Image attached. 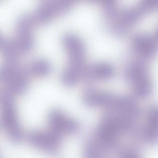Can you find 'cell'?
<instances>
[{
  "mask_svg": "<svg viewBox=\"0 0 158 158\" xmlns=\"http://www.w3.org/2000/svg\"><path fill=\"white\" fill-rule=\"evenodd\" d=\"M29 77L25 65H20L17 62H8L0 68V80L7 91L13 95H21L26 92Z\"/></svg>",
  "mask_w": 158,
  "mask_h": 158,
  "instance_id": "cell-1",
  "label": "cell"
},
{
  "mask_svg": "<svg viewBox=\"0 0 158 158\" xmlns=\"http://www.w3.org/2000/svg\"><path fill=\"white\" fill-rule=\"evenodd\" d=\"M29 76L44 77L48 75L52 70V66L46 59L42 58L34 59L26 65Z\"/></svg>",
  "mask_w": 158,
  "mask_h": 158,
  "instance_id": "cell-11",
  "label": "cell"
},
{
  "mask_svg": "<svg viewBox=\"0 0 158 158\" xmlns=\"http://www.w3.org/2000/svg\"><path fill=\"white\" fill-rule=\"evenodd\" d=\"M122 158H142L138 152L135 150L127 151L124 153Z\"/></svg>",
  "mask_w": 158,
  "mask_h": 158,
  "instance_id": "cell-12",
  "label": "cell"
},
{
  "mask_svg": "<svg viewBox=\"0 0 158 158\" xmlns=\"http://www.w3.org/2000/svg\"><path fill=\"white\" fill-rule=\"evenodd\" d=\"M147 118L142 130L143 136L148 143L155 144L158 143V107L153 106L150 108Z\"/></svg>",
  "mask_w": 158,
  "mask_h": 158,
  "instance_id": "cell-10",
  "label": "cell"
},
{
  "mask_svg": "<svg viewBox=\"0 0 158 158\" xmlns=\"http://www.w3.org/2000/svg\"><path fill=\"white\" fill-rule=\"evenodd\" d=\"M72 0H45L32 13L35 24H43L65 12L71 6Z\"/></svg>",
  "mask_w": 158,
  "mask_h": 158,
  "instance_id": "cell-3",
  "label": "cell"
},
{
  "mask_svg": "<svg viewBox=\"0 0 158 158\" xmlns=\"http://www.w3.org/2000/svg\"><path fill=\"white\" fill-rule=\"evenodd\" d=\"M116 97L107 92L90 89L84 93L83 100L85 105L90 107L105 106L107 107L112 103Z\"/></svg>",
  "mask_w": 158,
  "mask_h": 158,
  "instance_id": "cell-9",
  "label": "cell"
},
{
  "mask_svg": "<svg viewBox=\"0 0 158 158\" xmlns=\"http://www.w3.org/2000/svg\"><path fill=\"white\" fill-rule=\"evenodd\" d=\"M62 41L69 55V62L77 64L83 63L85 47L79 38L73 34L67 33L62 36Z\"/></svg>",
  "mask_w": 158,
  "mask_h": 158,
  "instance_id": "cell-6",
  "label": "cell"
},
{
  "mask_svg": "<svg viewBox=\"0 0 158 158\" xmlns=\"http://www.w3.org/2000/svg\"><path fill=\"white\" fill-rule=\"evenodd\" d=\"M48 122L52 130L60 134L63 133H72L78 128L77 123L67 117L64 113L58 109H53L47 115Z\"/></svg>",
  "mask_w": 158,
  "mask_h": 158,
  "instance_id": "cell-7",
  "label": "cell"
},
{
  "mask_svg": "<svg viewBox=\"0 0 158 158\" xmlns=\"http://www.w3.org/2000/svg\"><path fill=\"white\" fill-rule=\"evenodd\" d=\"M13 96L7 91L3 92L1 95V122L11 140L19 143L22 140L23 134L18 118Z\"/></svg>",
  "mask_w": 158,
  "mask_h": 158,
  "instance_id": "cell-2",
  "label": "cell"
},
{
  "mask_svg": "<svg viewBox=\"0 0 158 158\" xmlns=\"http://www.w3.org/2000/svg\"><path fill=\"white\" fill-rule=\"evenodd\" d=\"M114 70L110 64L99 62L83 67L81 71L80 79L94 80L109 78L113 75Z\"/></svg>",
  "mask_w": 158,
  "mask_h": 158,
  "instance_id": "cell-8",
  "label": "cell"
},
{
  "mask_svg": "<svg viewBox=\"0 0 158 158\" xmlns=\"http://www.w3.org/2000/svg\"><path fill=\"white\" fill-rule=\"evenodd\" d=\"M126 73L128 80L139 96L145 98L150 95L152 90L151 80L144 69L139 66H132L128 69Z\"/></svg>",
  "mask_w": 158,
  "mask_h": 158,
  "instance_id": "cell-5",
  "label": "cell"
},
{
  "mask_svg": "<svg viewBox=\"0 0 158 158\" xmlns=\"http://www.w3.org/2000/svg\"><path fill=\"white\" fill-rule=\"evenodd\" d=\"M30 143L35 147L48 153H53L61 143L60 135L53 131L36 130L28 135Z\"/></svg>",
  "mask_w": 158,
  "mask_h": 158,
  "instance_id": "cell-4",
  "label": "cell"
}]
</instances>
